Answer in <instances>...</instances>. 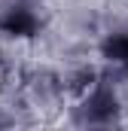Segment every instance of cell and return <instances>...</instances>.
I'll return each instance as SVG.
<instances>
[]
</instances>
